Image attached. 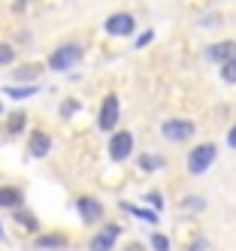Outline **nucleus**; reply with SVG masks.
<instances>
[{
  "mask_svg": "<svg viewBox=\"0 0 236 251\" xmlns=\"http://www.w3.org/2000/svg\"><path fill=\"white\" fill-rule=\"evenodd\" d=\"M79 61H82V46L79 43H64V46H58L49 55L46 67L54 70V73H67V70H73Z\"/></svg>",
  "mask_w": 236,
  "mask_h": 251,
  "instance_id": "nucleus-1",
  "label": "nucleus"
},
{
  "mask_svg": "<svg viewBox=\"0 0 236 251\" xmlns=\"http://www.w3.org/2000/svg\"><path fill=\"white\" fill-rule=\"evenodd\" d=\"M218 160V149H215V142H200V146H194L191 149V154H188V173L191 176H203L212 164Z\"/></svg>",
  "mask_w": 236,
  "mask_h": 251,
  "instance_id": "nucleus-2",
  "label": "nucleus"
},
{
  "mask_svg": "<svg viewBox=\"0 0 236 251\" xmlns=\"http://www.w3.org/2000/svg\"><path fill=\"white\" fill-rule=\"evenodd\" d=\"M160 133H163V139H170V142H188L197 133V124L188 121V118H167L160 124Z\"/></svg>",
  "mask_w": 236,
  "mask_h": 251,
  "instance_id": "nucleus-3",
  "label": "nucleus"
},
{
  "mask_svg": "<svg viewBox=\"0 0 236 251\" xmlns=\"http://www.w3.org/2000/svg\"><path fill=\"white\" fill-rule=\"evenodd\" d=\"M118 115H121V103H118V94H106L103 103H100V115H97V124L100 130H115L118 124Z\"/></svg>",
  "mask_w": 236,
  "mask_h": 251,
  "instance_id": "nucleus-4",
  "label": "nucleus"
},
{
  "mask_svg": "<svg viewBox=\"0 0 236 251\" xmlns=\"http://www.w3.org/2000/svg\"><path fill=\"white\" fill-rule=\"evenodd\" d=\"M136 30V19L131 12H115L106 19V33L109 37H131V33Z\"/></svg>",
  "mask_w": 236,
  "mask_h": 251,
  "instance_id": "nucleus-5",
  "label": "nucleus"
},
{
  "mask_svg": "<svg viewBox=\"0 0 236 251\" xmlns=\"http://www.w3.org/2000/svg\"><path fill=\"white\" fill-rule=\"evenodd\" d=\"M131 151H133V133L118 130L112 139H109V157H112V160H127Z\"/></svg>",
  "mask_w": 236,
  "mask_h": 251,
  "instance_id": "nucleus-6",
  "label": "nucleus"
},
{
  "mask_svg": "<svg viewBox=\"0 0 236 251\" xmlns=\"http://www.w3.org/2000/svg\"><path fill=\"white\" fill-rule=\"evenodd\" d=\"M118 236H121V227L118 224H106L100 233L91 236V251H112V245L118 242Z\"/></svg>",
  "mask_w": 236,
  "mask_h": 251,
  "instance_id": "nucleus-7",
  "label": "nucleus"
},
{
  "mask_svg": "<svg viewBox=\"0 0 236 251\" xmlns=\"http://www.w3.org/2000/svg\"><path fill=\"white\" fill-rule=\"evenodd\" d=\"M76 209H79V218H82L85 224H94V221L103 218V206L94 200V197H79V200H76Z\"/></svg>",
  "mask_w": 236,
  "mask_h": 251,
  "instance_id": "nucleus-8",
  "label": "nucleus"
},
{
  "mask_svg": "<svg viewBox=\"0 0 236 251\" xmlns=\"http://www.w3.org/2000/svg\"><path fill=\"white\" fill-rule=\"evenodd\" d=\"M52 151V136L46 130H33L30 139H27V154L30 157H46Z\"/></svg>",
  "mask_w": 236,
  "mask_h": 251,
  "instance_id": "nucleus-9",
  "label": "nucleus"
},
{
  "mask_svg": "<svg viewBox=\"0 0 236 251\" xmlns=\"http://www.w3.org/2000/svg\"><path fill=\"white\" fill-rule=\"evenodd\" d=\"M206 58L215 61V64H227L230 58H236V43L233 40H224V43H215L206 49Z\"/></svg>",
  "mask_w": 236,
  "mask_h": 251,
  "instance_id": "nucleus-10",
  "label": "nucleus"
},
{
  "mask_svg": "<svg viewBox=\"0 0 236 251\" xmlns=\"http://www.w3.org/2000/svg\"><path fill=\"white\" fill-rule=\"evenodd\" d=\"M15 206H22V191L3 185L0 188V209H15Z\"/></svg>",
  "mask_w": 236,
  "mask_h": 251,
  "instance_id": "nucleus-11",
  "label": "nucleus"
},
{
  "mask_svg": "<svg viewBox=\"0 0 236 251\" xmlns=\"http://www.w3.org/2000/svg\"><path fill=\"white\" fill-rule=\"evenodd\" d=\"M25 127H27V115H25V112H12L9 121H6V133H9V136H18Z\"/></svg>",
  "mask_w": 236,
  "mask_h": 251,
  "instance_id": "nucleus-12",
  "label": "nucleus"
},
{
  "mask_svg": "<svg viewBox=\"0 0 236 251\" xmlns=\"http://www.w3.org/2000/svg\"><path fill=\"white\" fill-rule=\"evenodd\" d=\"M121 209H124V212H131V215H136V218H142V221H149V224L157 221V215H155V212H145V209H139V206H133V203H121Z\"/></svg>",
  "mask_w": 236,
  "mask_h": 251,
  "instance_id": "nucleus-13",
  "label": "nucleus"
},
{
  "mask_svg": "<svg viewBox=\"0 0 236 251\" xmlns=\"http://www.w3.org/2000/svg\"><path fill=\"white\" fill-rule=\"evenodd\" d=\"M67 236H36V248H64Z\"/></svg>",
  "mask_w": 236,
  "mask_h": 251,
  "instance_id": "nucleus-14",
  "label": "nucleus"
},
{
  "mask_svg": "<svg viewBox=\"0 0 236 251\" xmlns=\"http://www.w3.org/2000/svg\"><path fill=\"white\" fill-rule=\"evenodd\" d=\"M3 91H6L9 97H33L36 91H40V88H36V85H27V88H15V85H6Z\"/></svg>",
  "mask_w": 236,
  "mask_h": 251,
  "instance_id": "nucleus-15",
  "label": "nucleus"
},
{
  "mask_svg": "<svg viewBox=\"0 0 236 251\" xmlns=\"http://www.w3.org/2000/svg\"><path fill=\"white\" fill-rule=\"evenodd\" d=\"M221 79L227 85H236V58H230L227 64H221Z\"/></svg>",
  "mask_w": 236,
  "mask_h": 251,
  "instance_id": "nucleus-16",
  "label": "nucleus"
},
{
  "mask_svg": "<svg viewBox=\"0 0 236 251\" xmlns=\"http://www.w3.org/2000/svg\"><path fill=\"white\" fill-rule=\"evenodd\" d=\"M79 109H82V103H79L76 97H67V100L61 103V115H64V118H70V115H76Z\"/></svg>",
  "mask_w": 236,
  "mask_h": 251,
  "instance_id": "nucleus-17",
  "label": "nucleus"
},
{
  "mask_svg": "<svg viewBox=\"0 0 236 251\" xmlns=\"http://www.w3.org/2000/svg\"><path fill=\"white\" fill-rule=\"evenodd\" d=\"M182 206H185L188 212H203V209H206V200H203V197H185V200H182Z\"/></svg>",
  "mask_w": 236,
  "mask_h": 251,
  "instance_id": "nucleus-18",
  "label": "nucleus"
},
{
  "mask_svg": "<svg viewBox=\"0 0 236 251\" xmlns=\"http://www.w3.org/2000/svg\"><path fill=\"white\" fill-rule=\"evenodd\" d=\"M15 61V49L6 46V43H0V67H9Z\"/></svg>",
  "mask_w": 236,
  "mask_h": 251,
  "instance_id": "nucleus-19",
  "label": "nucleus"
},
{
  "mask_svg": "<svg viewBox=\"0 0 236 251\" xmlns=\"http://www.w3.org/2000/svg\"><path fill=\"white\" fill-rule=\"evenodd\" d=\"M152 248L155 251H170L173 245H170V239L163 236V233H152Z\"/></svg>",
  "mask_w": 236,
  "mask_h": 251,
  "instance_id": "nucleus-20",
  "label": "nucleus"
},
{
  "mask_svg": "<svg viewBox=\"0 0 236 251\" xmlns=\"http://www.w3.org/2000/svg\"><path fill=\"white\" fill-rule=\"evenodd\" d=\"M15 221H18V224H25L27 230H36V221H33V215H27L25 209L18 212V206H15Z\"/></svg>",
  "mask_w": 236,
  "mask_h": 251,
  "instance_id": "nucleus-21",
  "label": "nucleus"
},
{
  "mask_svg": "<svg viewBox=\"0 0 236 251\" xmlns=\"http://www.w3.org/2000/svg\"><path fill=\"white\" fill-rule=\"evenodd\" d=\"M36 73H40V67H22V70H15V79H33Z\"/></svg>",
  "mask_w": 236,
  "mask_h": 251,
  "instance_id": "nucleus-22",
  "label": "nucleus"
},
{
  "mask_svg": "<svg viewBox=\"0 0 236 251\" xmlns=\"http://www.w3.org/2000/svg\"><path fill=\"white\" fill-rule=\"evenodd\" d=\"M139 167H145V170H160L163 164H160V157H142Z\"/></svg>",
  "mask_w": 236,
  "mask_h": 251,
  "instance_id": "nucleus-23",
  "label": "nucleus"
},
{
  "mask_svg": "<svg viewBox=\"0 0 236 251\" xmlns=\"http://www.w3.org/2000/svg\"><path fill=\"white\" fill-rule=\"evenodd\" d=\"M185 251H209V239H206V236H197V242L188 245Z\"/></svg>",
  "mask_w": 236,
  "mask_h": 251,
  "instance_id": "nucleus-24",
  "label": "nucleus"
},
{
  "mask_svg": "<svg viewBox=\"0 0 236 251\" xmlns=\"http://www.w3.org/2000/svg\"><path fill=\"white\" fill-rule=\"evenodd\" d=\"M152 40H155V33H152V30H145V33H142V40H136V49H142V46H149Z\"/></svg>",
  "mask_w": 236,
  "mask_h": 251,
  "instance_id": "nucleus-25",
  "label": "nucleus"
},
{
  "mask_svg": "<svg viewBox=\"0 0 236 251\" xmlns=\"http://www.w3.org/2000/svg\"><path fill=\"white\" fill-rule=\"evenodd\" d=\"M227 146H230V149H236V124H233L230 133H227Z\"/></svg>",
  "mask_w": 236,
  "mask_h": 251,
  "instance_id": "nucleus-26",
  "label": "nucleus"
},
{
  "mask_svg": "<svg viewBox=\"0 0 236 251\" xmlns=\"http://www.w3.org/2000/svg\"><path fill=\"white\" fill-rule=\"evenodd\" d=\"M149 200H152V206H155V209H160V194H152Z\"/></svg>",
  "mask_w": 236,
  "mask_h": 251,
  "instance_id": "nucleus-27",
  "label": "nucleus"
},
{
  "mask_svg": "<svg viewBox=\"0 0 236 251\" xmlns=\"http://www.w3.org/2000/svg\"><path fill=\"white\" fill-rule=\"evenodd\" d=\"M0 112H3V103H0Z\"/></svg>",
  "mask_w": 236,
  "mask_h": 251,
  "instance_id": "nucleus-28",
  "label": "nucleus"
}]
</instances>
